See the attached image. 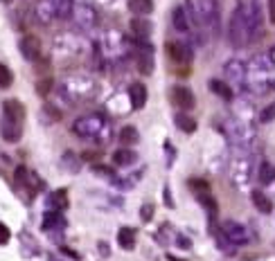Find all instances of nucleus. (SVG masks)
Returning a JSON list of instances; mask_svg holds the SVG:
<instances>
[{
    "label": "nucleus",
    "mask_w": 275,
    "mask_h": 261,
    "mask_svg": "<svg viewBox=\"0 0 275 261\" xmlns=\"http://www.w3.org/2000/svg\"><path fill=\"white\" fill-rule=\"evenodd\" d=\"M106 126L104 124L102 117H97V115H90V117H81L75 122V133L79 135V138H100L102 135V128Z\"/></svg>",
    "instance_id": "1"
},
{
    "label": "nucleus",
    "mask_w": 275,
    "mask_h": 261,
    "mask_svg": "<svg viewBox=\"0 0 275 261\" xmlns=\"http://www.w3.org/2000/svg\"><path fill=\"white\" fill-rule=\"evenodd\" d=\"M66 225V218L61 216V212H45L43 216V230H59Z\"/></svg>",
    "instance_id": "16"
},
{
    "label": "nucleus",
    "mask_w": 275,
    "mask_h": 261,
    "mask_svg": "<svg viewBox=\"0 0 275 261\" xmlns=\"http://www.w3.org/2000/svg\"><path fill=\"white\" fill-rule=\"evenodd\" d=\"M131 32L138 34L140 39H147V36L154 32V25H151V20H147L142 16H136V18H131Z\"/></svg>",
    "instance_id": "12"
},
{
    "label": "nucleus",
    "mask_w": 275,
    "mask_h": 261,
    "mask_svg": "<svg viewBox=\"0 0 275 261\" xmlns=\"http://www.w3.org/2000/svg\"><path fill=\"white\" fill-rule=\"evenodd\" d=\"M165 205L174 207V201H172V196H169V187H165Z\"/></svg>",
    "instance_id": "31"
},
{
    "label": "nucleus",
    "mask_w": 275,
    "mask_h": 261,
    "mask_svg": "<svg viewBox=\"0 0 275 261\" xmlns=\"http://www.w3.org/2000/svg\"><path fill=\"white\" fill-rule=\"evenodd\" d=\"M0 135H3L5 142H18L23 138V122H16V119H9L3 115V119H0Z\"/></svg>",
    "instance_id": "3"
},
{
    "label": "nucleus",
    "mask_w": 275,
    "mask_h": 261,
    "mask_svg": "<svg viewBox=\"0 0 275 261\" xmlns=\"http://www.w3.org/2000/svg\"><path fill=\"white\" fill-rule=\"evenodd\" d=\"M172 99H174V104L180 108V111H192V108H194V104H196L194 92H192L190 88H185V86H174Z\"/></svg>",
    "instance_id": "4"
},
{
    "label": "nucleus",
    "mask_w": 275,
    "mask_h": 261,
    "mask_svg": "<svg viewBox=\"0 0 275 261\" xmlns=\"http://www.w3.org/2000/svg\"><path fill=\"white\" fill-rule=\"evenodd\" d=\"M14 81V75L5 63H0V88H9Z\"/></svg>",
    "instance_id": "24"
},
{
    "label": "nucleus",
    "mask_w": 275,
    "mask_h": 261,
    "mask_svg": "<svg viewBox=\"0 0 275 261\" xmlns=\"http://www.w3.org/2000/svg\"><path fill=\"white\" fill-rule=\"evenodd\" d=\"M154 212H156V207L151 205V203H144L142 210H140V216H142V221H151V218H154Z\"/></svg>",
    "instance_id": "27"
},
{
    "label": "nucleus",
    "mask_w": 275,
    "mask_h": 261,
    "mask_svg": "<svg viewBox=\"0 0 275 261\" xmlns=\"http://www.w3.org/2000/svg\"><path fill=\"white\" fill-rule=\"evenodd\" d=\"M251 198H253V205H255L262 214H271V212H273V203H271V198L264 194V191L255 189V191L251 194Z\"/></svg>",
    "instance_id": "14"
},
{
    "label": "nucleus",
    "mask_w": 275,
    "mask_h": 261,
    "mask_svg": "<svg viewBox=\"0 0 275 261\" xmlns=\"http://www.w3.org/2000/svg\"><path fill=\"white\" fill-rule=\"evenodd\" d=\"M176 243H178L180 248H190V241L188 239H183V237H176Z\"/></svg>",
    "instance_id": "32"
},
{
    "label": "nucleus",
    "mask_w": 275,
    "mask_h": 261,
    "mask_svg": "<svg viewBox=\"0 0 275 261\" xmlns=\"http://www.w3.org/2000/svg\"><path fill=\"white\" fill-rule=\"evenodd\" d=\"M257 178L264 187L266 185H273L275 182V165L273 162H262L259 165V171H257Z\"/></svg>",
    "instance_id": "17"
},
{
    "label": "nucleus",
    "mask_w": 275,
    "mask_h": 261,
    "mask_svg": "<svg viewBox=\"0 0 275 261\" xmlns=\"http://www.w3.org/2000/svg\"><path fill=\"white\" fill-rule=\"evenodd\" d=\"M190 187H194L199 194H210V185L205 180H199V178H192L190 180Z\"/></svg>",
    "instance_id": "26"
},
{
    "label": "nucleus",
    "mask_w": 275,
    "mask_h": 261,
    "mask_svg": "<svg viewBox=\"0 0 275 261\" xmlns=\"http://www.w3.org/2000/svg\"><path fill=\"white\" fill-rule=\"evenodd\" d=\"M100 252H104V257H108V245L106 243H100Z\"/></svg>",
    "instance_id": "34"
},
{
    "label": "nucleus",
    "mask_w": 275,
    "mask_h": 261,
    "mask_svg": "<svg viewBox=\"0 0 275 261\" xmlns=\"http://www.w3.org/2000/svg\"><path fill=\"white\" fill-rule=\"evenodd\" d=\"M273 119H275V102L268 104V106L259 113V122L262 124H268V122H273Z\"/></svg>",
    "instance_id": "25"
},
{
    "label": "nucleus",
    "mask_w": 275,
    "mask_h": 261,
    "mask_svg": "<svg viewBox=\"0 0 275 261\" xmlns=\"http://www.w3.org/2000/svg\"><path fill=\"white\" fill-rule=\"evenodd\" d=\"M140 140V133L136 126H122L120 128V142L127 144V147H131V144H136Z\"/></svg>",
    "instance_id": "21"
},
{
    "label": "nucleus",
    "mask_w": 275,
    "mask_h": 261,
    "mask_svg": "<svg viewBox=\"0 0 275 261\" xmlns=\"http://www.w3.org/2000/svg\"><path fill=\"white\" fill-rule=\"evenodd\" d=\"M3 115L9 119H16V122H23L25 119V106L18 102V99H7L3 104Z\"/></svg>",
    "instance_id": "9"
},
{
    "label": "nucleus",
    "mask_w": 275,
    "mask_h": 261,
    "mask_svg": "<svg viewBox=\"0 0 275 261\" xmlns=\"http://www.w3.org/2000/svg\"><path fill=\"white\" fill-rule=\"evenodd\" d=\"M52 77H43V79H39L36 81V92H39L41 97H48L50 95V90H52Z\"/></svg>",
    "instance_id": "23"
},
{
    "label": "nucleus",
    "mask_w": 275,
    "mask_h": 261,
    "mask_svg": "<svg viewBox=\"0 0 275 261\" xmlns=\"http://www.w3.org/2000/svg\"><path fill=\"white\" fill-rule=\"evenodd\" d=\"M61 250H64V252L68 254V257H72V259H79V254H77V252H72L70 248H61Z\"/></svg>",
    "instance_id": "33"
},
{
    "label": "nucleus",
    "mask_w": 275,
    "mask_h": 261,
    "mask_svg": "<svg viewBox=\"0 0 275 261\" xmlns=\"http://www.w3.org/2000/svg\"><path fill=\"white\" fill-rule=\"evenodd\" d=\"M174 122H176V126L183 130V133H194V130H196V122L190 117L188 113H176Z\"/></svg>",
    "instance_id": "18"
},
{
    "label": "nucleus",
    "mask_w": 275,
    "mask_h": 261,
    "mask_svg": "<svg viewBox=\"0 0 275 261\" xmlns=\"http://www.w3.org/2000/svg\"><path fill=\"white\" fill-rule=\"evenodd\" d=\"M221 234L226 237V241L230 245H243L248 241V232L246 227L239 225L237 221H226L224 225H221Z\"/></svg>",
    "instance_id": "2"
},
{
    "label": "nucleus",
    "mask_w": 275,
    "mask_h": 261,
    "mask_svg": "<svg viewBox=\"0 0 275 261\" xmlns=\"http://www.w3.org/2000/svg\"><path fill=\"white\" fill-rule=\"evenodd\" d=\"M9 237H12V232H9V227L5 225V223H0V245H5L9 241Z\"/></svg>",
    "instance_id": "28"
},
{
    "label": "nucleus",
    "mask_w": 275,
    "mask_h": 261,
    "mask_svg": "<svg viewBox=\"0 0 275 261\" xmlns=\"http://www.w3.org/2000/svg\"><path fill=\"white\" fill-rule=\"evenodd\" d=\"M210 90L215 92V95H219L221 99H230L232 97L230 86H228L226 81H221V79H210Z\"/></svg>",
    "instance_id": "20"
},
{
    "label": "nucleus",
    "mask_w": 275,
    "mask_h": 261,
    "mask_svg": "<svg viewBox=\"0 0 275 261\" xmlns=\"http://www.w3.org/2000/svg\"><path fill=\"white\" fill-rule=\"evenodd\" d=\"M117 243H120V248H124V250H133L136 248V230L120 227V232H117Z\"/></svg>",
    "instance_id": "15"
},
{
    "label": "nucleus",
    "mask_w": 275,
    "mask_h": 261,
    "mask_svg": "<svg viewBox=\"0 0 275 261\" xmlns=\"http://www.w3.org/2000/svg\"><path fill=\"white\" fill-rule=\"evenodd\" d=\"M3 3H12V0H3Z\"/></svg>",
    "instance_id": "36"
},
{
    "label": "nucleus",
    "mask_w": 275,
    "mask_h": 261,
    "mask_svg": "<svg viewBox=\"0 0 275 261\" xmlns=\"http://www.w3.org/2000/svg\"><path fill=\"white\" fill-rule=\"evenodd\" d=\"M48 261H61V259H56V257H48Z\"/></svg>",
    "instance_id": "35"
},
{
    "label": "nucleus",
    "mask_w": 275,
    "mask_h": 261,
    "mask_svg": "<svg viewBox=\"0 0 275 261\" xmlns=\"http://www.w3.org/2000/svg\"><path fill=\"white\" fill-rule=\"evenodd\" d=\"M48 207H50V212H64L68 207V191L66 189L52 191L48 196Z\"/></svg>",
    "instance_id": "10"
},
{
    "label": "nucleus",
    "mask_w": 275,
    "mask_h": 261,
    "mask_svg": "<svg viewBox=\"0 0 275 261\" xmlns=\"http://www.w3.org/2000/svg\"><path fill=\"white\" fill-rule=\"evenodd\" d=\"M93 171H95V174H104V176H113V169H111V167H102V165H93Z\"/></svg>",
    "instance_id": "29"
},
{
    "label": "nucleus",
    "mask_w": 275,
    "mask_h": 261,
    "mask_svg": "<svg viewBox=\"0 0 275 261\" xmlns=\"http://www.w3.org/2000/svg\"><path fill=\"white\" fill-rule=\"evenodd\" d=\"M34 176L29 174V169L27 167H16V174H14V182H16L18 187H23V185H27L29 187V180H32Z\"/></svg>",
    "instance_id": "22"
},
{
    "label": "nucleus",
    "mask_w": 275,
    "mask_h": 261,
    "mask_svg": "<svg viewBox=\"0 0 275 261\" xmlns=\"http://www.w3.org/2000/svg\"><path fill=\"white\" fill-rule=\"evenodd\" d=\"M136 66H138V70L142 72L144 77H149L154 72V56H151V48L149 45H144L142 52H138V56H136Z\"/></svg>",
    "instance_id": "8"
},
{
    "label": "nucleus",
    "mask_w": 275,
    "mask_h": 261,
    "mask_svg": "<svg viewBox=\"0 0 275 261\" xmlns=\"http://www.w3.org/2000/svg\"><path fill=\"white\" fill-rule=\"evenodd\" d=\"M129 12L133 16H149L154 12V0H129Z\"/></svg>",
    "instance_id": "11"
},
{
    "label": "nucleus",
    "mask_w": 275,
    "mask_h": 261,
    "mask_svg": "<svg viewBox=\"0 0 275 261\" xmlns=\"http://www.w3.org/2000/svg\"><path fill=\"white\" fill-rule=\"evenodd\" d=\"M268 20L275 25V0H268Z\"/></svg>",
    "instance_id": "30"
},
{
    "label": "nucleus",
    "mask_w": 275,
    "mask_h": 261,
    "mask_svg": "<svg viewBox=\"0 0 275 261\" xmlns=\"http://www.w3.org/2000/svg\"><path fill=\"white\" fill-rule=\"evenodd\" d=\"M136 160H138V155L131 149H117L113 153V165L115 167H131Z\"/></svg>",
    "instance_id": "13"
},
{
    "label": "nucleus",
    "mask_w": 275,
    "mask_h": 261,
    "mask_svg": "<svg viewBox=\"0 0 275 261\" xmlns=\"http://www.w3.org/2000/svg\"><path fill=\"white\" fill-rule=\"evenodd\" d=\"M129 99H131V106L140 111V108H144V104H147V86L144 83H131V88H129Z\"/></svg>",
    "instance_id": "7"
},
{
    "label": "nucleus",
    "mask_w": 275,
    "mask_h": 261,
    "mask_svg": "<svg viewBox=\"0 0 275 261\" xmlns=\"http://www.w3.org/2000/svg\"><path fill=\"white\" fill-rule=\"evenodd\" d=\"M165 50H167V56L176 63H185L188 66L192 61V54L188 52V48L180 43H174V41H167V45H165Z\"/></svg>",
    "instance_id": "6"
},
{
    "label": "nucleus",
    "mask_w": 275,
    "mask_h": 261,
    "mask_svg": "<svg viewBox=\"0 0 275 261\" xmlns=\"http://www.w3.org/2000/svg\"><path fill=\"white\" fill-rule=\"evenodd\" d=\"M172 23H174V29H178V32H188L190 29V23H188V16H185L183 7H176L172 12Z\"/></svg>",
    "instance_id": "19"
},
{
    "label": "nucleus",
    "mask_w": 275,
    "mask_h": 261,
    "mask_svg": "<svg viewBox=\"0 0 275 261\" xmlns=\"http://www.w3.org/2000/svg\"><path fill=\"white\" fill-rule=\"evenodd\" d=\"M18 48L27 61H39L41 59V43H39L36 36H25V39L20 41Z\"/></svg>",
    "instance_id": "5"
}]
</instances>
